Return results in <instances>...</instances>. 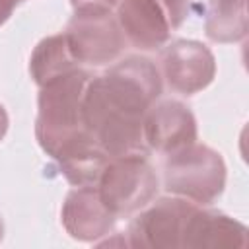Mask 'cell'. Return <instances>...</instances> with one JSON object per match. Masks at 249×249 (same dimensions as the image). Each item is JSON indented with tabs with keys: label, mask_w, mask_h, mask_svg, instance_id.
<instances>
[{
	"label": "cell",
	"mask_w": 249,
	"mask_h": 249,
	"mask_svg": "<svg viewBox=\"0 0 249 249\" xmlns=\"http://www.w3.org/2000/svg\"><path fill=\"white\" fill-rule=\"evenodd\" d=\"M18 2L19 0H0V25H4L10 19V16L14 14Z\"/></svg>",
	"instance_id": "ac0fdd59"
},
{
	"label": "cell",
	"mask_w": 249,
	"mask_h": 249,
	"mask_svg": "<svg viewBox=\"0 0 249 249\" xmlns=\"http://www.w3.org/2000/svg\"><path fill=\"white\" fill-rule=\"evenodd\" d=\"M204 29L214 43H237L247 37V0H210Z\"/></svg>",
	"instance_id": "9a60e30c"
},
{
	"label": "cell",
	"mask_w": 249,
	"mask_h": 249,
	"mask_svg": "<svg viewBox=\"0 0 249 249\" xmlns=\"http://www.w3.org/2000/svg\"><path fill=\"white\" fill-rule=\"evenodd\" d=\"M183 247L191 249H222L247 247V228L218 210L196 206L189 216Z\"/></svg>",
	"instance_id": "7c38bea8"
},
{
	"label": "cell",
	"mask_w": 249,
	"mask_h": 249,
	"mask_svg": "<svg viewBox=\"0 0 249 249\" xmlns=\"http://www.w3.org/2000/svg\"><path fill=\"white\" fill-rule=\"evenodd\" d=\"M60 218L70 237L93 243L105 237L117 220V216L103 204L97 187L72 189L64 198Z\"/></svg>",
	"instance_id": "30bf717a"
},
{
	"label": "cell",
	"mask_w": 249,
	"mask_h": 249,
	"mask_svg": "<svg viewBox=\"0 0 249 249\" xmlns=\"http://www.w3.org/2000/svg\"><path fill=\"white\" fill-rule=\"evenodd\" d=\"M163 187L169 195L187 198L198 206L210 204L226 187L224 160L216 150L193 142L167 154L163 161Z\"/></svg>",
	"instance_id": "3957f363"
},
{
	"label": "cell",
	"mask_w": 249,
	"mask_h": 249,
	"mask_svg": "<svg viewBox=\"0 0 249 249\" xmlns=\"http://www.w3.org/2000/svg\"><path fill=\"white\" fill-rule=\"evenodd\" d=\"M144 140L148 150L160 154L177 152L196 142V121L191 109L175 99L154 103L144 117Z\"/></svg>",
	"instance_id": "9c48e42d"
},
{
	"label": "cell",
	"mask_w": 249,
	"mask_h": 249,
	"mask_svg": "<svg viewBox=\"0 0 249 249\" xmlns=\"http://www.w3.org/2000/svg\"><path fill=\"white\" fill-rule=\"evenodd\" d=\"M109 160L111 158L97 146L91 134L78 140L56 158L62 175L74 187H95Z\"/></svg>",
	"instance_id": "4fadbf2b"
},
{
	"label": "cell",
	"mask_w": 249,
	"mask_h": 249,
	"mask_svg": "<svg viewBox=\"0 0 249 249\" xmlns=\"http://www.w3.org/2000/svg\"><path fill=\"white\" fill-rule=\"evenodd\" d=\"M91 74L82 68L72 70L41 86L37 99L35 136L39 146L56 160L64 150L89 134L84 124L82 105Z\"/></svg>",
	"instance_id": "6da1fadb"
},
{
	"label": "cell",
	"mask_w": 249,
	"mask_h": 249,
	"mask_svg": "<svg viewBox=\"0 0 249 249\" xmlns=\"http://www.w3.org/2000/svg\"><path fill=\"white\" fill-rule=\"evenodd\" d=\"M84 124L109 158L148 154L144 140V117L113 103L91 76L82 105Z\"/></svg>",
	"instance_id": "7a4b0ae2"
},
{
	"label": "cell",
	"mask_w": 249,
	"mask_h": 249,
	"mask_svg": "<svg viewBox=\"0 0 249 249\" xmlns=\"http://www.w3.org/2000/svg\"><path fill=\"white\" fill-rule=\"evenodd\" d=\"M64 37L74 60L91 66L115 62L126 43L111 12H74Z\"/></svg>",
	"instance_id": "52a82bcc"
},
{
	"label": "cell",
	"mask_w": 249,
	"mask_h": 249,
	"mask_svg": "<svg viewBox=\"0 0 249 249\" xmlns=\"http://www.w3.org/2000/svg\"><path fill=\"white\" fill-rule=\"evenodd\" d=\"M2 237H4V224H2V220H0V241H2Z\"/></svg>",
	"instance_id": "ffe728a7"
},
{
	"label": "cell",
	"mask_w": 249,
	"mask_h": 249,
	"mask_svg": "<svg viewBox=\"0 0 249 249\" xmlns=\"http://www.w3.org/2000/svg\"><path fill=\"white\" fill-rule=\"evenodd\" d=\"M156 2L163 8L171 29L179 27L189 16V0H156Z\"/></svg>",
	"instance_id": "2e32d148"
},
{
	"label": "cell",
	"mask_w": 249,
	"mask_h": 249,
	"mask_svg": "<svg viewBox=\"0 0 249 249\" xmlns=\"http://www.w3.org/2000/svg\"><path fill=\"white\" fill-rule=\"evenodd\" d=\"M161 70L173 91L195 95L214 80L216 58L206 45L193 39H177L163 49Z\"/></svg>",
	"instance_id": "ba28073f"
},
{
	"label": "cell",
	"mask_w": 249,
	"mask_h": 249,
	"mask_svg": "<svg viewBox=\"0 0 249 249\" xmlns=\"http://www.w3.org/2000/svg\"><path fill=\"white\" fill-rule=\"evenodd\" d=\"M74 12H111L119 0H70Z\"/></svg>",
	"instance_id": "e0dca14e"
},
{
	"label": "cell",
	"mask_w": 249,
	"mask_h": 249,
	"mask_svg": "<svg viewBox=\"0 0 249 249\" xmlns=\"http://www.w3.org/2000/svg\"><path fill=\"white\" fill-rule=\"evenodd\" d=\"M103 204L119 218L142 210L158 195L160 179L142 154L111 158L97 181Z\"/></svg>",
	"instance_id": "277c9868"
},
{
	"label": "cell",
	"mask_w": 249,
	"mask_h": 249,
	"mask_svg": "<svg viewBox=\"0 0 249 249\" xmlns=\"http://www.w3.org/2000/svg\"><path fill=\"white\" fill-rule=\"evenodd\" d=\"M76 68H80V64L74 60L64 33H56L39 41L29 58V72L39 88L53 82L54 78L70 74Z\"/></svg>",
	"instance_id": "5bb4252c"
},
{
	"label": "cell",
	"mask_w": 249,
	"mask_h": 249,
	"mask_svg": "<svg viewBox=\"0 0 249 249\" xmlns=\"http://www.w3.org/2000/svg\"><path fill=\"white\" fill-rule=\"evenodd\" d=\"M198 204L181 196H163L148 202L126 230V243L140 249L183 247L189 216Z\"/></svg>",
	"instance_id": "8992f818"
},
{
	"label": "cell",
	"mask_w": 249,
	"mask_h": 249,
	"mask_svg": "<svg viewBox=\"0 0 249 249\" xmlns=\"http://www.w3.org/2000/svg\"><path fill=\"white\" fill-rule=\"evenodd\" d=\"M93 78L113 103L142 117H146L148 109L161 93L158 66L150 58L138 54L119 60L105 74Z\"/></svg>",
	"instance_id": "5b68a950"
},
{
	"label": "cell",
	"mask_w": 249,
	"mask_h": 249,
	"mask_svg": "<svg viewBox=\"0 0 249 249\" xmlns=\"http://www.w3.org/2000/svg\"><path fill=\"white\" fill-rule=\"evenodd\" d=\"M6 130H8V113H6V109L0 105V140L6 136Z\"/></svg>",
	"instance_id": "d6986e66"
},
{
	"label": "cell",
	"mask_w": 249,
	"mask_h": 249,
	"mask_svg": "<svg viewBox=\"0 0 249 249\" xmlns=\"http://www.w3.org/2000/svg\"><path fill=\"white\" fill-rule=\"evenodd\" d=\"M117 23L124 39L140 51H156L169 39V19L156 0H119Z\"/></svg>",
	"instance_id": "8fae6325"
}]
</instances>
